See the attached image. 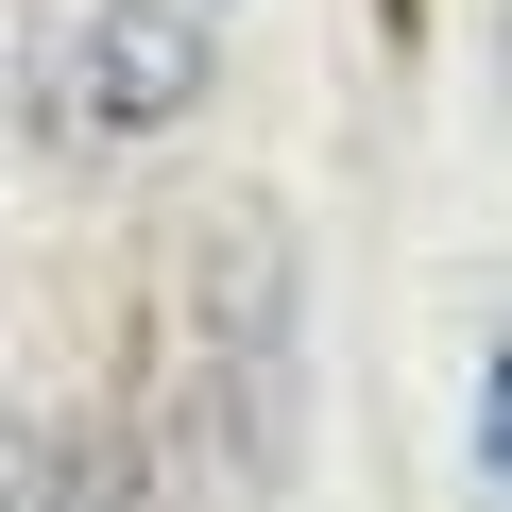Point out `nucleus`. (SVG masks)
Returning a JSON list of instances; mask_svg holds the SVG:
<instances>
[{
    "label": "nucleus",
    "mask_w": 512,
    "mask_h": 512,
    "mask_svg": "<svg viewBox=\"0 0 512 512\" xmlns=\"http://www.w3.org/2000/svg\"><path fill=\"white\" fill-rule=\"evenodd\" d=\"M188 427L239 512L308 478V239L274 188H222L188 239Z\"/></svg>",
    "instance_id": "1"
},
{
    "label": "nucleus",
    "mask_w": 512,
    "mask_h": 512,
    "mask_svg": "<svg viewBox=\"0 0 512 512\" xmlns=\"http://www.w3.org/2000/svg\"><path fill=\"white\" fill-rule=\"evenodd\" d=\"M461 444H478V495H495V512H512V342H495V359H478V427H461Z\"/></svg>",
    "instance_id": "3"
},
{
    "label": "nucleus",
    "mask_w": 512,
    "mask_h": 512,
    "mask_svg": "<svg viewBox=\"0 0 512 512\" xmlns=\"http://www.w3.org/2000/svg\"><path fill=\"white\" fill-rule=\"evenodd\" d=\"M222 103V0H86L52 35V137L86 154H154Z\"/></svg>",
    "instance_id": "2"
}]
</instances>
